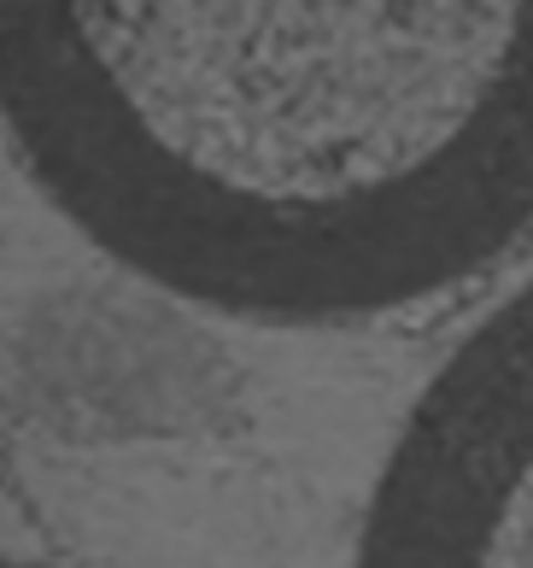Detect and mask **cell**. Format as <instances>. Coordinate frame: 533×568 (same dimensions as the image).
Here are the masks:
<instances>
[{"mask_svg":"<svg viewBox=\"0 0 533 568\" xmlns=\"http://www.w3.org/2000/svg\"><path fill=\"white\" fill-rule=\"evenodd\" d=\"M358 568H533V287L416 398Z\"/></svg>","mask_w":533,"mask_h":568,"instance_id":"obj_2","label":"cell"},{"mask_svg":"<svg viewBox=\"0 0 533 568\" xmlns=\"http://www.w3.org/2000/svg\"><path fill=\"white\" fill-rule=\"evenodd\" d=\"M0 130L170 300L399 317L533 235V0H0Z\"/></svg>","mask_w":533,"mask_h":568,"instance_id":"obj_1","label":"cell"}]
</instances>
